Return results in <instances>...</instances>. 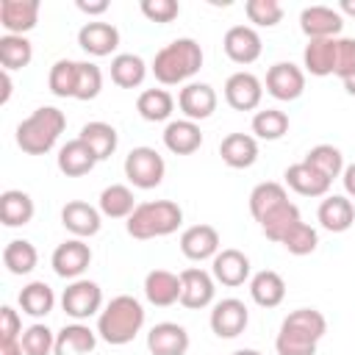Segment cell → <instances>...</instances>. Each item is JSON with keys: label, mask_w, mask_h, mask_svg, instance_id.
<instances>
[{"label": "cell", "mask_w": 355, "mask_h": 355, "mask_svg": "<svg viewBox=\"0 0 355 355\" xmlns=\"http://www.w3.org/2000/svg\"><path fill=\"white\" fill-rule=\"evenodd\" d=\"M338 11H341V17L347 14V17H355V0H341L338 3Z\"/></svg>", "instance_id": "9f6ffc18"}, {"label": "cell", "mask_w": 355, "mask_h": 355, "mask_svg": "<svg viewBox=\"0 0 355 355\" xmlns=\"http://www.w3.org/2000/svg\"><path fill=\"white\" fill-rule=\"evenodd\" d=\"M64 128H67L64 111L55 108V105H42V108H36L31 116H25L17 125V136L14 139H17V147L22 153L44 155L58 144Z\"/></svg>", "instance_id": "277c9868"}, {"label": "cell", "mask_w": 355, "mask_h": 355, "mask_svg": "<svg viewBox=\"0 0 355 355\" xmlns=\"http://www.w3.org/2000/svg\"><path fill=\"white\" fill-rule=\"evenodd\" d=\"M230 355H261L258 349H250V347H244V349H236V352H230Z\"/></svg>", "instance_id": "680465c9"}, {"label": "cell", "mask_w": 355, "mask_h": 355, "mask_svg": "<svg viewBox=\"0 0 355 355\" xmlns=\"http://www.w3.org/2000/svg\"><path fill=\"white\" fill-rule=\"evenodd\" d=\"M244 14L258 28H275L283 19V6L277 0H247Z\"/></svg>", "instance_id": "7dc6e473"}, {"label": "cell", "mask_w": 355, "mask_h": 355, "mask_svg": "<svg viewBox=\"0 0 355 355\" xmlns=\"http://www.w3.org/2000/svg\"><path fill=\"white\" fill-rule=\"evenodd\" d=\"M297 222H302V216H300V208L288 200V202H283L280 208H275L272 214H266L258 225H261V230H263V236L269 239V241H283V236L297 225Z\"/></svg>", "instance_id": "f35d334b"}, {"label": "cell", "mask_w": 355, "mask_h": 355, "mask_svg": "<svg viewBox=\"0 0 355 355\" xmlns=\"http://www.w3.org/2000/svg\"><path fill=\"white\" fill-rule=\"evenodd\" d=\"M216 103H219V97H216L214 86L202 83V80H191L178 92V108L183 111V119H191V122L208 119L216 111Z\"/></svg>", "instance_id": "5bb4252c"}, {"label": "cell", "mask_w": 355, "mask_h": 355, "mask_svg": "<svg viewBox=\"0 0 355 355\" xmlns=\"http://www.w3.org/2000/svg\"><path fill=\"white\" fill-rule=\"evenodd\" d=\"M250 272H252L250 258H247L241 250H236V247L219 250V252L214 255V261H211V275H214V280L222 283V286H227V288L244 286V283L250 280Z\"/></svg>", "instance_id": "2e32d148"}, {"label": "cell", "mask_w": 355, "mask_h": 355, "mask_svg": "<svg viewBox=\"0 0 355 355\" xmlns=\"http://www.w3.org/2000/svg\"><path fill=\"white\" fill-rule=\"evenodd\" d=\"M305 164H311L313 169H319L327 180H336V178H341V172H344V155H341V150L338 147H333V144H316V147H311L308 153H305V158H302Z\"/></svg>", "instance_id": "b9f144b4"}, {"label": "cell", "mask_w": 355, "mask_h": 355, "mask_svg": "<svg viewBox=\"0 0 355 355\" xmlns=\"http://www.w3.org/2000/svg\"><path fill=\"white\" fill-rule=\"evenodd\" d=\"M316 219L324 230L344 233L355 225V205L347 194H327L316 208Z\"/></svg>", "instance_id": "7402d4cb"}, {"label": "cell", "mask_w": 355, "mask_h": 355, "mask_svg": "<svg viewBox=\"0 0 355 355\" xmlns=\"http://www.w3.org/2000/svg\"><path fill=\"white\" fill-rule=\"evenodd\" d=\"M219 155L230 169H250L258 161V139L250 133H227L219 141Z\"/></svg>", "instance_id": "4316f807"}, {"label": "cell", "mask_w": 355, "mask_h": 355, "mask_svg": "<svg viewBox=\"0 0 355 355\" xmlns=\"http://www.w3.org/2000/svg\"><path fill=\"white\" fill-rule=\"evenodd\" d=\"M141 327H144V305L133 294L111 297V302H105L97 316V336L111 347L130 344L141 333Z\"/></svg>", "instance_id": "3957f363"}, {"label": "cell", "mask_w": 355, "mask_h": 355, "mask_svg": "<svg viewBox=\"0 0 355 355\" xmlns=\"http://www.w3.org/2000/svg\"><path fill=\"white\" fill-rule=\"evenodd\" d=\"M222 247V239H219V230L214 225H191L180 233V252L189 258V261H214V255L219 252Z\"/></svg>", "instance_id": "e0dca14e"}, {"label": "cell", "mask_w": 355, "mask_h": 355, "mask_svg": "<svg viewBox=\"0 0 355 355\" xmlns=\"http://www.w3.org/2000/svg\"><path fill=\"white\" fill-rule=\"evenodd\" d=\"M139 8L150 22H161V25L172 22L180 14V3L178 0H141Z\"/></svg>", "instance_id": "c3c4849f"}, {"label": "cell", "mask_w": 355, "mask_h": 355, "mask_svg": "<svg viewBox=\"0 0 355 355\" xmlns=\"http://www.w3.org/2000/svg\"><path fill=\"white\" fill-rule=\"evenodd\" d=\"M283 202H288L286 186L275 183V180H263L250 191V214L255 222H261L266 214H272L275 208H280Z\"/></svg>", "instance_id": "e575fe53"}, {"label": "cell", "mask_w": 355, "mask_h": 355, "mask_svg": "<svg viewBox=\"0 0 355 355\" xmlns=\"http://www.w3.org/2000/svg\"><path fill=\"white\" fill-rule=\"evenodd\" d=\"M39 263V252L28 239H11L3 247V266L11 275H31Z\"/></svg>", "instance_id": "74e56055"}, {"label": "cell", "mask_w": 355, "mask_h": 355, "mask_svg": "<svg viewBox=\"0 0 355 355\" xmlns=\"http://www.w3.org/2000/svg\"><path fill=\"white\" fill-rule=\"evenodd\" d=\"M208 324H211L214 336H219V338H236V336H241V333L247 330V324H250V311H247V305H244L241 300L225 297V300L214 302Z\"/></svg>", "instance_id": "9c48e42d"}, {"label": "cell", "mask_w": 355, "mask_h": 355, "mask_svg": "<svg viewBox=\"0 0 355 355\" xmlns=\"http://www.w3.org/2000/svg\"><path fill=\"white\" fill-rule=\"evenodd\" d=\"M61 308L69 319L83 322L89 316H100L103 311V288L94 280H72L61 294Z\"/></svg>", "instance_id": "52a82bcc"}, {"label": "cell", "mask_w": 355, "mask_h": 355, "mask_svg": "<svg viewBox=\"0 0 355 355\" xmlns=\"http://www.w3.org/2000/svg\"><path fill=\"white\" fill-rule=\"evenodd\" d=\"M61 225L75 236V239H92L103 227V214L100 208L83 202V200H69L61 208Z\"/></svg>", "instance_id": "ac0fdd59"}, {"label": "cell", "mask_w": 355, "mask_h": 355, "mask_svg": "<svg viewBox=\"0 0 355 355\" xmlns=\"http://www.w3.org/2000/svg\"><path fill=\"white\" fill-rule=\"evenodd\" d=\"M216 294V280L211 272L200 266H189L180 272V305L189 311L208 308Z\"/></svg>", "instance_id": "30bf717a"}, {"label": "cell", "mask_w": 355, "mask_h": 355, "mask_svg": "<svg viewBox=\"0 0 355 355\" xmlns=\"http://www.w3.org/2000/svg\"><path fill=\"white\" fill-rule=\"evenodd\" d=\"M22 319L11 305L0 308V341H19L22 338Z\"/></svg>", "instance_id": "f907efd6"}, {"label": "cell", "mask_w": 355, "mask_h": 355, "mask_svg": "<svg viewBox=\"0 0 355 355\" xmlns=\"http://www.w3.org/2000/svg\"><path fill=\"white\" fill-rule=\"evenodd\" d=\"M53 272L64 280H80V275L92 263V247L83 239H67L61 241L50 255Z\"/></svg>", "instance_id": "ba28073f"}, {"label": "cell", "mask_w": 355, "mask_h": 355, "mask_svg": "<svg viewBox=\"0 0 355 355\" xmlns=\"http://www.w3.org/2000/svg\"><path fill=\"white\" fill-rule=\"evenodd\" d=\"M125 178L136 186V189H155L161 186L164 175H166V164H164V155L155 150V147H133L128 155H125Z\"/></svg>", "instance_id": "8992f818"}, {"label": "cell", "mask_w": 355, "mask_h": 355, "mask_svg": "<svg viewBox=\"0 0 355 355\" xmlns=\"http://www.w3.org/2000/svg\"><path fill=\"white\" fill-rule=\"evenodd\" d=\"M189 333L178 322H158L147 333V349L150 355H186L189 352Z\"/></svg>", "instance_id": "ffe728a7"}, {"label": "cell", "mask_w": 355, "mask_h": 355, "mask_svg": "<svg viewBox=\"0 0 355 355\" xmlns=\"http://www.w3.org/2000/svg\"><path fill=\"white\" fill-rule=\"evenodd\" d=\"M222 47H225V55L233 61V64H252L261 58V36L252 25H233L225 31V39H222Z\"/></svg>", "instance_id": "4fadbf2b"}, {"label": "cell", "mask_w": 355, "mask_h": 355, "mask_svg": "<svg viewBox=\"0 0 355 355\" xmlns=\"http://www.w3.org/2000/svg\"><path fill=\"white\" fill-rule=\"evenodd\" d=\"M144 297L155 308H169L180 302V275L169 269H153L144 275Z\"/></svg>", "instance_id": "603a6c76"}, {"label": "cell", "mask_w": 355, "mask_h": 355, "mask_svg": "<svg viewBox=\"0 0 355 355\" xmlns=\"http://www.w3.org/2000/svg\"><path fill=\"white\" fill-rule=\"evenodd\" d=\"M336 47H338V39H308V44L302 50L305 72H311L316 78L336 75Z\"/></svg>", "instance_id": "f1b7e54d"}, {"label": "cell", "mask_w": 355, "mask_h": 355, "mask_svg": "<svg viewBox=\"0 0 355 355\" xmlns=\"http://www.w3.org/2000/svg\"><path fill=\"white\" fill-rule=\"evenodd\" d=\"M136 111L147 122H166L175 111V97L166 89H144L136 97Z\"/></svg>", "instance_id": "8d00e7d4"}, {"label": "cell", "mask_w": 355, "mask_h": 355, "mask_svg": "<svg viewBox=\"0 0 355 355\" xmlns=\"http://www.w3.org/2000/svg\"><path fill=\"white\" fill-rule=\"evenodd\" d=\"M147 78V64L136 53H116L111 58V80L119 89H136Z\"/></svg>", "instance_id": "d6a6232c"}, {"label": "cell", "mask_w": 355, "mask_h": 355, "mask_svg": "<svg viewBox=\"0 0 355 355\" xmlns=\"http://www.w3.org/2000/svg\"><path fill=\"white\" fill-rule=\"evenodd\" d=\"M78 139H83V141L92 147V153L97 155V161H105L108 155H114V150H116V144H119L116 128L108 125V122H100V119L86 122V125L80 128Z\"/></svg>", "instance_id": "836d02e7"}, {"label": "cell", "mask_w": 355, "mask_h": 355, "mask_svg": "<svg viewBox=\"0 0 355 355\" xmlns=\"http://www.w3.org/2000/svg\"><path fill=\"white\" fill-rule=\"evenodd\" d=\"M252 133H255V139H263V141L283 139L288 133V114L280 111V108L255 111V116H252Z\"/></svg>", "instance_id": "60d3db41"}, {"label": "cell", "mask_w": 355, "mask_h": 355, "mask_svg": "<svg viewBox=\"0 0 355 355\" xmlns=\"http://www.w3.org/2000/svg\"><path fill=\"white\" fill-rule=\"evenodd\" d=\"M47 86L55 97H75V86H78V61L69 58H58L50 67L47 75Z\"/></svg>", "instance_id": "7bdbcfd3"}, {"label": "cell", "mask_w": 355, "mask_h": 355, "mask_svg": "<svg viewBox=\"0 0 355 355\" xmlns=\"http://www.w3.org/2000/svg\"><path fill=\"white\" fill-rule=\"evenodd\" d=\"M0 355H25L19 341H0Z\"/></svg>", "instance_id": "11a10c76"}, {"label": "cell", "mask_w": 355, "mask_h": 355, "mask_svg": "<svg viewBox=\"0 0 355 355\" xmlns=\"http://www.w3.org/2000/svg\"><path fill=\"white\" fill-rule=\"evenodd\" d=\"M111 8V3L108 0H78V11H83V14H89V17H100V14H105Z\"/></svg>", "instance_id": "816d5d0a"}, {"label": "cell", "mask_w": 355, "mask_h": 355, "mask_svg": "<svg viewBox=\"0 0 355 355\" xmlns=\"http://www.w3.org/2000/svg\"><path fill=\"white\" fill-rule=\"evenodd\" d=\"M136 197H133V189L125 186V183H111L100 191L97 197V208L103 216H111V219H128L133 211H136Z\"/></svg>", "instance_id": "1f68e13d"}, {"label": "cell", "mask_w": 355, "mask_h": 355, "mask_svg": "<svg viewBox=\"0 0 355 355\" xmlns=\"http://www.w3.org/2000/svg\"><path fill=\"white\" fill-rule=\"evenodd\" d=\"M33 61V44L25 36H11L3 33L0 36V67L3 69H22Z\"/></svg>", "instance_id": "ab89813d"}, {"label": "cell", "mask_w": 355, "mask_h": 355, "mask_svg": "<svg viewBox=\"0 0 355 355\" xmlns=\"http://www.w3.org/2000/svg\"><path fill=\"white\" fill-rule=\"evenodd\" d=\"M97 330H92L83 322L64 324L55 333V355H89L97 347Z\"/></svg>", "instance_id": "83f0119b"}, {"label": "cell", "mask_w": 355, "mask_h": 355, "mask_svg": "<svg viewBox=\"0 0 355 355\" xmlns=\"http://www.w3.org/2000/svg\"><path fill=\"white\" fill-rule=\"evenodd\" d=\"M341 183H344L347 197H352V200H355V161L344 166V172H341Z\"/></svg>", "instance_id": "f5cc1de1"}, {"label": "cell", "mask_w": 355, "mask_h": 355, "mask_svg": "<svg viewBox=\"0 0 355 355\" xmlns=\"http://www.w3.org/2000/svg\"><path fill=\"white\" fill-rule=\"evenodd\" d=\"M327 333V319L316 308H297L291 311L275 338L277 355H316L319 341Z\"/></svg>", "instance_id": "6da1fadb"}, {"label": "cell", "mask_w": 355, "mask_h": 355, "mask_svg": "<svg viewBox=\"0 0 355 355\" xmlns=\"http://www.w3.org/2000/svg\"><path fill=\"white\" fill-rule=\"evenodd\" d=\"M33 214H36V205H33L28 191L6 189L0 194V219H3L6 227H22L33 219Z\"/></svg>", "instance_id": "4dcf8cb0"}, {"label": "cell", "mask_w": 355, "mask_h": 355, "mask_svg": "<svg viewBox=\"0 0 355 355\" xmlns=\"http://www.w3.org/2000/svg\"><path fill=\"white\" fill-rule=\"evenodd\" d=\"M103 92V69L92 61H78V86L75 100H94Z\"/></svg>", "instance_id": "bcb514c9"}, {"label": "cell", "mask_w": 355, "mask_h": 355, "mask_svg": "<svg viewBox=\"0 0 355 355\" xmlns=\"http://www.w3.org/2000/svg\"><path fill=\"white\" fill-rule=\"evenodd\" d=\"M19 344L25 355H55V333L42 322L25 327Z\"/></svg>", "instance_id": "ee69618b"}, {"label": "cell", "mask_w": 355, "mask_h": 355, "mask_svg": "<svg viewBox=\"0 0 355 355\" xmlns=\"http://www.w3.org/2000/svg\"><path fill=\"white\" fill-rule=\"evenodd\" d=\"M78 44H80L89 55L103 58V55H111V53L119 47V31H116V25H111V22L89 19V22L78 31Z\"/></svg>", "instance_id": "44dd1931"}, {"label": "cell", "mask_w": 355, "mask_h": 355, "mask_svg": "<svg viewBox=\"0 0 355 355\" xmlns=\"http://www.w3.org/2000/svg\"><path fill=\"white\" fill-rule=\"evenodd\" d=\"M266 92L275 100L291 103L305 92V69L291 61H277L266 69Z\"/></svg>", "instance_id": "8fae6325"}, {"label": "cell", "mask_w": 355, "mask_h": 355, "mask_svg": "<svg viewBox=\"0 0 355 355\" xmlns=\"http://www.w3.org/2000/svg\"><path fill=\"white\" fill-rule=\"evenodd\" d=\"M19 308L22 313L33 316V319H42L47 313H53L55 308V294L53 288L44 283V280H31L28 286H22L19 291Z\"/></svg>", "instance_id": "d590c367"}, {"label": "cell", "mask_w": 355, "mask_h": 355, "mask_svg": "<svg viewBox=\"0 0 355 355\" xmlns=\"http://www.w3.org/2000/svg\"><path fill=\"white\" fill-rule=\"evenodd\" d=\"M344 28V17L330 6H308L300 11V31L308 39H338Z\"/></svg>", "instance_id": "9a60e30c"}, {"label": "cell", "mask_w": 355, "mask_h": 355, "mask_svg": "<svg viewBox=\"0 0 355 355\" xmlns=\"http://www.w3.org/2000/svg\"><path fill=\"white\" fill-rule=\"evenodd\" d=\"M0 86H3V92H0V103L6 105L8 103V97H11V72L8 69H0Z\"/></svg>", "instance_id": "db71d44e"}, {"label": "cell", "mask_w": 355, "mask_h": 355, "mask_svg": "<svg viewBox=\"0 0 355 355\" xmlns=\"http://www.w3.org/2000/svg\"><path fill=\"white\" fill-rule=\"evenodd\" d=\"M341 83H344V92H347V94H352V97H355V72H352V75H349V78H347V80H341Z\"/></svg>", "instance_id": "6f0895ef"}, {"label": "cell", "mask_w": 355, "mask_h": 355, "mask_svg": "<svg viewBox=\"0 0 355 355\" xmlns=\"http://www.w3.org/2000/svg\"><path fill=\"white\" fill-rule=\"evenodd\" d=\"M291 255H311L319 247V233L316 227H311L308 222H297L280 241Z\"/></svg>", "instance_id": "f6af8a7d"}, {"label": "cell", "mask_w": 355, "mask_h": 355, "mask_svg": "<svg viewBox=\"0 0 355 355\" xmlns=\"http://www.w3.org/2000/svg\"><path fill=\"white\" fill-rule=\"evenodd\" d=\"M283 178H286V186L294 189V191L302 194V197H327L330 183H333V180H327L319 169H313V166L305 164V161L291 164V166L283 172Z\"/></svg>", "instance_id": "d4e9b609"}, {"label": "cell", "mask_w": 355, "mask_h": 355, "mask_svg": "<svg viewBox=\"0 0 355 355\" xmlns=\"http://www.w3.org/2000/svg\"><path fill=\"white\" fill-rule=\"evenodd\" d=\"M164 147L175 155H191L202 147V130L191 119H172L164 128Z\"/></svg>", "instance_id": "484cf974"}, {"label": "cell", "mask_w": 355, "mask_h": 355, "mask_svg": "<svg viewBox=\"0 0 355 355\" xmlns=\"http://www.w3.org/2000/svg\"><path fill=\"white\" fill-rule=\"evenodd\" d=\"M55 164H58L61 175L80 178V175H89L97 166V155L92 153V147L83 139H69L67 144H61V150L55 155Z\"/></svg>", "instance_id": "cb8c5ba5"}, {"label": "cell", "mask_w": 355, "mask_h": 355, "mask_svg": "<svg viewBox=\"0 0 355 355\" xmlns=\"http://www.w3.org/2000/svg\"><path fill=\"white\" fill-rule=\"evenodd\" d=\"M355 72V39L349 36H338V47H336V78L347 80Z\"/></svg>", "instance_id": "681fc988"}, {"label": "cell", "mask_w": 355, "mask_h": 355, "mask_svg": "<svg viewBox=\"0 0 355 355\" xmlns=\"http://www.w3.org/2000/svg\"><path fill=\"white\" fill-rule=\"evenodd\" d=\"M250 297L261 308H277L286 300V280L275 269H261L250 277Z\"/></svg>", "instance_id": "f546056e"}, {"label": "cell", "mask_w": 355, "mask_h": 355, "mask_svg": "<svg viewBox=\"0 0 355 355\" xmlns=\"http://www.w3.org/2000/svg\"><path fill=\"white\" fill-rule=\"evenodd\" d=\"M42 3L39 0H3L0 3V25L11 36H25L39 22Z\"/></svg>", "instance_id": "d6986e66"}, {"label": "cell", "mask_w": 355, "mask_h": 355, "mask_svg": "<svg viewBox=\"0 0 355 355\" xmlns=\"http://www.w3.org/2000/svg\"><path fill=\"white\" fill-rule=\"evenodd\" d=\"M180 225H183V208L175 200H147V202H139L136 211L125 222L128 236H133L139 241L172 236Z\"/></svg>", "instance_id": "5b68a950"}, {"label": "cell", "mask_w": 355, "mask_h": 355, "mask_svg": "<svg viewBox=\"0 0 355 355\" xmlns=\"http://www.w3.org/2000/svg\"><path fill=\"white\" fill-rule=\"evenodd\" d=\"M261 100H263V83L252 72L241 69L225 80V103L233 111H255Z\"/></svg>", "instance_id": "7c38bea8"}, {"label": "cell", "mask_w": 355, "mask_h": 355, "mask_svg": "<svg viewBox=\"0 0 355 355\" xmlns=\"http://www.w3.org/2000/svg\"><path fill=\"white\" fill-rule=\"evenodd\" d=\"M202 58H205V55H202L200 42H194L191 36H180V39L164 44V47L155 53L150 69H153L155 80L164 83V86H178V83L186 86V83H191V78L200 72Z\"/></svg>", "instance_id": "7a4b0ae2"}]
</instances>
